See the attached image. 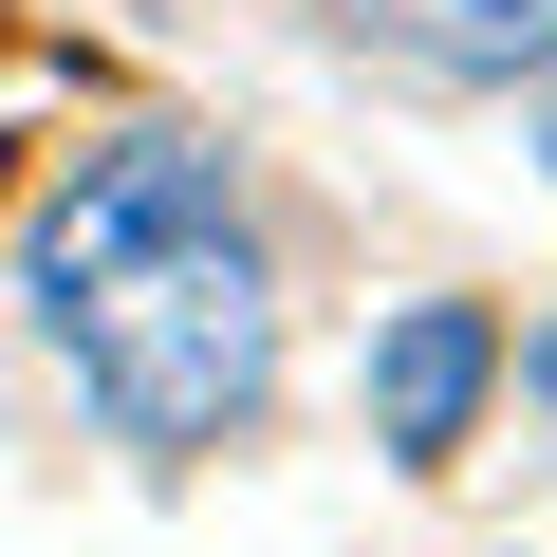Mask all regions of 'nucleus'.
<instances>
[{
	"instance_id": "1",
	"label": "nucleus",
	"mask_w": 557,
	"mask_h": 557,
	"mask_svg": "<svg viewBox=\"0 0 557 557\" xmlns=\"http://www.w3.org/2000/svg\"><path fill=\"white\" fill-rule=\"evenodd\" d=\"M38 317L131 446H223L278 391V278L223 205V149L186 131H131L38 205Z\"/></svg>"
},
{
	"instance_id": "3",
	"label": "nucleus",
	"mask_w": 557,
	"mask_h": 557,
	"mask_svg": "<svg viewBox=\"0 0 557 557\" xmlns=\"http://www.w3.org/2000/svg\"><path fill=\"white\" fill-rule=\"evenodd\" d=\"M428 20V57H465V75H539L557 57V0H409Z\"/></svg>"
},
{
	"instance_id": "4",
	"label": "nucleus",
	"mask_w": 557,
	"mask_h": 557,
	"mask_svg": "<svg viewBox=\"0 0 557 557\" xmlns=\"http://www.w3.org/2000/svg\"><path fill=\"white\" fill-rule=\"evenodd\" d=\"M520 391H539V409H557V335H539V354H520Z\"/></svg>"
},
{
	"instance_id": "2",
	"label": "nucleus",
	"mask_w": 557,
	"mask_h": 557,
	"mask_svg": "<svg viewBox=\"0 0 557 557\" xmlns=\"http://www.w3.org/2000/svg\"><path fill=\"white\" fill-rule=\"evenodd\" d=\"M483 391H502V317H483V298H409V317L372 335V446H391V465H465Z\"/></svg>"
}]
</instances>
